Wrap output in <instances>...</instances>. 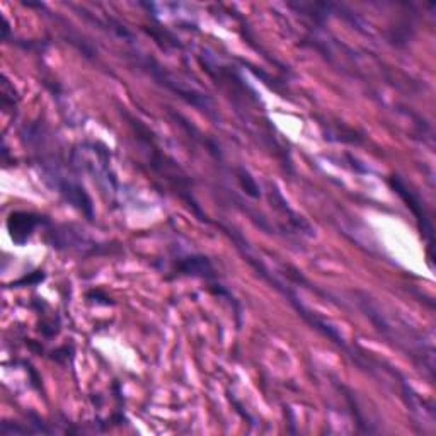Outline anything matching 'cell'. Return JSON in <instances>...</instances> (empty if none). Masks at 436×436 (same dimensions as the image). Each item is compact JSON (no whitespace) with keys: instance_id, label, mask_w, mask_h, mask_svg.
I'll list each match as a JSON object with an SVG mask.
<instances>
[{"instance_id":"1","label":"cell","mask_w":436,"mask_h":436,"mask_svg":"<svg viewBox=\"0 0 436 436\" xmlns=\"http://www.w3.org/2000/svg\"><path fill=\"white\" fill-rule=\"evenodd\" d=\"M41 220H33L31 215L28 213H12L9 220V230H11L12 239L17 244H24L29 234L34 230V227L40 223Z\"/></svg>"}]
</instances>
